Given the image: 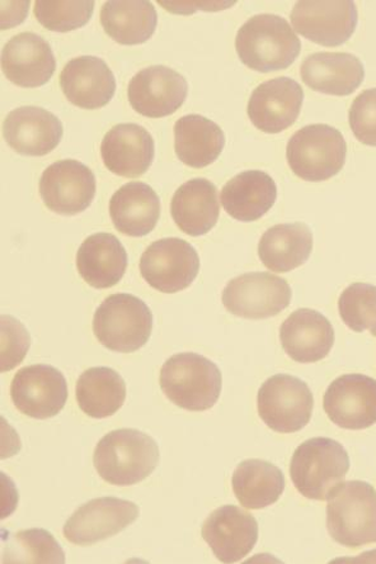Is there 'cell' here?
I'll return each instance as SVG.
<instances>
[{
	"label": "cell",
	"instance_id": "cell-1",
	"mask_svg": "<svg viewBox=\"0 0 376 564\" xmlns=\"http://www.w3.org/2000/svg\"><path fill=\"white\" fill-rule=\"evenodd\" d=\"M160 458V446L153 437L136 429H119L98 442L94 463L104 481L132 486L152 475Z\"/></svg>",
	"mask_w": 376,
	"mask_h": 564
},
{
	"label": "cell",
	"instance_id": "cell-2",
	"mask_svg": "<svg viewBox=\"0 0 376 564\" xmlns=\"http://www.w3.org/2000/svg\"><path fill=\"white\" fill-rule=\"evenodd\" d=\"M236 48L240 62L249 69L271 73L294 64L302 42L282 17L258 14L239 29Z\"/></svg>",
	"mask_w": 376,
	"mask_h": 564
},
{
	"label": "cell",
	"instance_id": "cell-3",
	"mask_svg": "<svg viewBox=\"0 0 376 564\" xmlns=\"http://www.w3.org/2000/svg\"><path fill=\"white\" fill-rule=\"evenodd\" d=\"M161 389L175 406L206 411L221 398L223 377L214 361L195 352L171 357L161 370Z\"/></svg>",
	"mask_w": 376,
	"mask_h": 564
},
{
	"label": "cell",
	"instance_id": "cell-4",
	"mask_svg": "<svg viewBox=\"0 0 376 564\" xmlns=\"http://www.w3.org/2000/svg\"><path fill=\"white\" fill-rule=\"evenodd\" d=\"M327 528L348 549L376 543V491L364 481H347L329 495Z\"/></svg>",
	"mask_w": 376,
	"mask_h": 564
},
{
	"label": "cell",
	"instance_id": "cell-5",
	"mask_svg": "<svg viewBox=\"0 0 376 564\" xmlns=\"http://www.w3.org/2000/svg\"><path fill=\"white\" fill-rule=\"evenodd\" d=\"M350 457L341 443L313 437L298 446L290 463L291 481L307 499L324 501L345 478Z\"/></svg>",
	"mask_w": 376,
	"mask_h": 564
},
{
	"label": "cell",
	"instance_id": "cell-6",
	"mask_svg": "<svg viewBox=\"0 0 376 564\" xmlns=\"http://www.w3.org/2000/svg\"><path fill=\"white\" fill-rule=\"evenodd\" d=\"M152 330V311L132 294H112L96 310L94 333L97 340L112 351L132 352L143 348Z\"/></svg>",
	"mask_w": 376,
	"mask_h": 564
},
{
	"label": "cell",
	"instance_id": "cell-7",
	"mask_svg": "<svg viewBox=\"0 0 376 564\" xmlns=\"http://www.w3.org/2000/svg\"><path fill=\"white\" fill-rule=\"evenodd\" d=\"M347 145L339 130L329 124H309L289 141L291 171L307 182H324L337 175L346 162Z\"/></svg>",
	"mask_w": 376,
	"mask_h": 564
},
{
	"label": "cell",
	"instance_id": "cell-8",
	"mask_svg": "<svg viewBox=\"0 0 376 564\" xmlns=\"http://www.w3.org/2000/svg\"><path fill=\"white\" fill-rule=\"evenodd\" d=\"M258 415L276 433L302 431L313 415L314 399L302 380L289 375H275L257 395Z\"/></svg>",
	"mask_w": 376,
	"mask_h": 564
},
{
	"label": "cell",
	"instance_id": "cell-9",
	"mask_svg": "<svg viewBox=\"0 0 376 564\" xmlns=\"http://www.w3.org/2000/svg\"><path fill=\"white\" fill-rule=\"evenodd\" d=\"M292 292L289 283L271 273H247L234 278L224 289L223 303L230 314L264 319L289 307Z\"/></svg>",
	"mask_w": 376,
	"mask_h": 564
},
{
	"label": "cell",
	"instance_id": "cell-10",
	"mask_svg": "<svg viewBox=\"0 0 376 564\" xmlns=\"http://www.w3.org/2000/svg\"><path fill=\"white\" fill-rule=\"evenodd\" d=\"M140 272L150 288L163 293H178L196 280L200 258L190 242L166 238L147 248L140 259Z\"/></svg>",
	"mask_w": 376,
	"mask_h": 564
},
{
	"label": "cell",
	"instance_id": "cell-11",
	"mask_svg": "<svg viewBox=\"0 0 376 564\" xmlns=\"http://www.w3.org/2000/svg\"><path fill=\"white\" fill-rule=\"evenodd\" d=\"M137 503L117 498H101L83 505L66 521L63 533L75 545H90L115 536L136 523Z\"/></svg>",
	"mask_w": 376,
	"mask_h": 564
},
{
	"label": "cell",
	"instance_id": "cell-12",
	"mask_svg": "<svg viewBox=\"0 0 376 564\" xmlns=\"http://www.w3.org/2000/svg\"><path fill=\"white\" fill-rule=\"evenodd\" d=\"M96 176L77 160H61L40 180V195L45 206L57 215L74 216L86 210L96 196Z\"/></svg>",
	"mask_w": 376,
	"mask_h": 564
},
{
	"label": "cell",
	"instance_id": "cell-13",
	"mask_svg": "<svg viewBox=\"0 0 376 564\" xmlns=\"http://www.w3.org/2000/svg\"><path fill=\"white\" fill-rule=\"evenodd\" d=\"M11 398L23 415L45 420L64 409L68 400V383L61 370L52 366H29L14 376Z\"/></svg>",
	"mask_w": 376,
	"mask_h": 564
},
{
	"label": "cell",
	"instance_id": "cell-14",
	"mask_svg": "<svg viewBox=\"0 0 376 564\" xmlns=\"http://www.w3.org/2000/svg\"><path fill=\"white\" fill-rule=\"evenodd\" d=\"M325 414L347 431L376 424V381L365 375H345L333 381L323 398Z\"/></svg>",
	"mask_w": 376,
	"mask_h": 564
},
{
	"label": "cell",
	"instance_id": "cell-15",
	"mask_svg": "<svg viewBox=\"0 0 376 564\" xmlns=\"http://www.w3.org/2000/svg\"><path fill=\"white\" fill-rule=\"evenodd\" d=\"M187 95V80L180 73L163 65L140 70L130 80L128 88L133 111L149 119H162L179 111Z\"/></svg>",
	"mask_w": 376,
	"mask_h": 564
},
{
	"label": "cell",
	"instance_id": "cell-16",
	"mask_svg": "<svg viewBox=\"0 0 376 564\" xmlns=\"http://www.w3.org/2000/svg\"><path fill=\"white\" fill-rule=\"evenodd\" d=\"M292 28L303 37L325 47L346 44L357 24L356 4L347 2H299L290 14Z\"/></svg>",
	"mask_w": 376,
	"mask_h": 564
},
{
	"label": "cell",
	"instance_id": "cell-17",
	"mask_svg": "<svg viewBox=\"0 0 376 564\" xmlns=\"http://www.w3.org/2000/svg\"><path fill=\"white\" fill-rule=\"evenodd\" d=\"M304 100L303 88L294 79L281 77L260 84L250 95V122L266 133H280L296 123Z\"/></svg>",
	"mask_w": 376,
	"mask_h": 564
},
{
	"label": "cell",
	"instance_id": "cell-18",
	"mask_svg": "<svg viewBox=\"0 0 376 564\" xmlns=\"http://www.w3.org/2000/svg\"><path fill=\"white\" fill-rule=\"evenodd\" d=\"M202 534L217 560L237 563L254 551L258 541V523L245 509L225 505L206 519Z\"/></svg>",
	"mask_w": 376,
	"mask_h": 564
},
{
	"label": "cell",
	"instance_id": "cell-19",
	"mask_svg": "<svg viewBox=\"0 0 376 564\" xmlns=\"http://www.w3.org/2000/svg\"><path fill=\"white\" fill-rule=\"evenodd\" d=\"M3 137L15 153L45 156L61 144L63 123L44 108L21 107L6 117Z\"/></svg>",
	"mask_w": 376,
	"mask_h": 564
},
{
	"label": "cell",
	"instance_id": "cell-20",
	"mask_svg": "<svg viewBox=\"0 0 376 564\" xmlns=\"http://www.w3.org/2000/svg\"><path fill=\"white\" fill-rule=\"evenodd\" d=\"M2 69L15 86L43 87L56 70L55 55L46 40L36 33L23 32L3 47Z\"/></svg>",
	"mask_w": 376,
	"mask_h": 564
},
{
	"label": "cell",
	"instance_id": "cell-21",
	"mask_svg": "<svg viewBox=\"0 0 376 564\" xmlns=\"http://www.w3.org/2000/svg\"><path fill=\"white\" fill-rule=\"evenodd\" d=\"M101 155L107 170L123 178H139L154 160V140L143 126L116 124L105 134Z\"/></svg>",
	"mask_w": 376,
	"mask_h": 564
},
{
	"label": "cell",
	"instance_id": "cell-22",
	"mask_svg": "<svg viewBox=\"0 0 376 564\" xmlns=\"http://www.w3.org/2000/svg\"><path fill=\"white\" fill-rule=\"evenodd\" d=\"M61 87L72 105L83 109H98L111 102L116 80L103 58L82 56L64 66Z\"/></svg>",
	"mask_w": 376,
	"mask_h": 564
},
{
	"label": "cell",
	"instance_id": "cell-23",
	"mask_svg": "<svg viewBox=\"0 0 376 564\" xmlns=\"http://www.w3.org/2000/svg\"><path fill=\"white\" fill-rule=\"evenodd\" d=\"M283 350L298 364H315L330 355L334 330L330 319L319 311L300 308L280 327Z\"/></svg>",
	"mask_w": 376,
	"mask_h": 564
},
{
	"label": "cell",
	"instance_id": "cell-24",
	"mask_svg": "<svg viewBox=\"0 0 376 564\" xmlns=\"http://www.w3.org/2000/svg\"><path fill=\"white\" fill-rule=\"evenodd\" d=\"M307 86L323 95L345 97L362 86L365 77L361 58L345 53H316L300 67Z\"/></svg>",
	"mask_w": 376,
	"mask_h": 564
},
{
	"label": "cell",
	"instance_id": "cell-25",
	"mask_svg": "<svg viewBox=\"0 0 376 564\" xmlns=\"http://www.w3.org/2000/svg\"><path fill=\"white\" fill-rule=\"evenodd\" d=\"M77 268L90 288L111 289L127 272L128 252L112 234L90 235L77 252Z\"/></svg>",
	"mask_w": 376,
	"mask_h": 564
},
{
	"label": "cell",
	"instance_id": "cell-26",
	"mask_svg": "<svg viewBox=\"0 0 376 564\" xmlns=\"http://www.w3.org/2000/svg\"><path fill=\"white\" fill-rule=\"evenodd\" d=\"M110 216L121 234L131 238L147 237L160 221V197L143 182L125 184L110 200Z\"/></svg>",
	"mask_w": 376,
	"mask_h": 564
},
{
	"label": "cell",
	"instance_id": "cell-27",
	"mask_svg": "<svg viewBox=\"0 0 376 564\" xmlns=\"http://www.w3.org/2000/svg\"><path fill=\"white\" fill-rule=\"evenodd\" d=\"M171 215L179 229L190 237H203L219 220L217 188L207 180L196 178L182 184L171 202Z\"/></svg>",
	"mask_w": 376,
	"mask_h": 564
},
{
	"label": "cell",
	"instance_id": "cell-28",
	"mask_svg": "<svg viewBox=\"0 0 376 564\" xmlns=\"http://www.w3.org/2000/svg\"><path fill=\"white\" fill-rule=\"evenodd\" d=\"M278 187L271 175L262 171H247L234 176L222 191V205L234 220H260L275 205Z\"/></svg>",
	"mask_w": 376,
	"mask_h": 564
},
{
	"label": "cell",
	"instance_id": "cell-29",
	"mask_svg": "<svg viewBox=\"0 0 376 564\" xmlns=\"http://www.w3.org/2000/svg\"><path fill=\"white\" fill-rule=\"evenodd\" d=\"M313 250V234L305 224H281L267 230L258 243V257L275 273L302 267Z\"/></svg>",
	"mask_w": 376,
	"mask_h": 564
},
{
	"label": "cell",
	"instance_id": "cell-30",
	"mask_svg": "<svg viewBox=\"0 0 376 564\" xmlns=\"http://www.w3.org/2000/svg\"><path fill=\"white\" fill-rule=\"evenodd\" d=\"M224 145L223 130L204 116L189 115L175 122L174 150L183 164L202 170L221 156Z\"/></svg>",
	"mask_w": 376,
	"mask_h": 564
},
{
	"label": "cell",
	"instance_id": "cell-31",
	"mask_svg": "<svg viewBox=\"0 0 376 564\" xmlns=\"http://www.w3.org/2000/svg\"><path fill=\"white\" fill-rule=\"evenodd\" d=\"M232 486L241 507L260 510L279 501L286 490V477L270 462L248 459L234 470Z\"/></svg>",
	"mask_w": 376,
	"mask_h": 564
},
{
	"label": "cell",
	"instance_id": "cell-32",
	"mask_svg": "<svg viewBox=\"0 0 376 564\" xmlns=\"http://www.w3.org/2000/svg\"><path fill=\"white\" fill-rule=\"evenodd\" d=\"M77 402L86 415L94 419L110 417L127 400V384L112 368L95 367L78 378Z\"/></svg>",
	"mask_w": 376,
	"mask_h": 564
},
{
	"label": "cell",
	"instance_id": "cell-33",
	"mask_svg": "<svg viewBox=\"0 0 376 564\" xmlns=\"http://www.w3.org/2000/svg\"><path fill=\"white\" fill-rule=\"evenodd\" d=\"M101 24L117 44L141 45L154 35L158 14L150 2H106Z\"/></svg>",
	"mask_w": 376,
	"mask_h": 564
},
{
	"label": "cell",
	"instance_id": "cell-34",
	"mask_svg": "<svg viewBox=\"0 0 376 564\" xmlns=\"http://www.w3.org/2000/svg\"><path fill=\"white\" fill-rule=\"evenodd\" d=\"M4 563H65V553L44 529H29L4 538Z\"/></svg>",
	"mask_w": 376,
	"mask_h": 564
},
{
	"label": "cell",
	"instance_id": "cell-35",
	"mask_svg": "<svg viewBox=\"0 0 376 564\" xmlns=\"http://www.w3.org/2000/svg\"><path fill=\"white\" fill-rule=\"evenodd\" d=\"M339 311L353 332H370L376 336V288L367 283H354L342 292Z\"/></svg>",
	"mask_w": 376,
	"mask_h": 564
},
{
	"label": "cell",
	"instance_id": "cell-36",
	"mask_svg": "<svg viewBox=\"0 0 376 564\" xmlns=\"http://www.w3.org/2000/svg\"><path fill=\"white\" fill-rule=\"evenodd\" d=\"M95 2H36L35 17L50 31L69 32L86 26Z\"/></svg>",
	"mask_w": 376,
	"mask_h": 564
},
{
	"label": "cell",
	"instance_id": "cell-37",
	"mask_svg": "<svg viewBox=\"0 0 376 564\" xmlns=\"http://www.w3.org/2000/svg\"><path fill=\"white\" fill-rule=\"evenodd\" d=\"M350 128L355 138L367 147H376V88L356 97L348 112Z\"/></svg>",
	"mask_w": 376,
	"mask_h": 564
},
{
	"label": "cell",
	"instance_id": "cell-38",
	"mask_svg": "<svg viewBox=\"0 0 376 564\" xmlns=\"http://www.w3.org/2000/svg\"><path fill=\"white\" fill-rule=\"evenodd\" d=\"M30 336L24 326L10 316H2V370L13 369L26 357Z\"/></svg>",
	"mask_w": 376,
	"mask_h": 564
}]
</instances>
